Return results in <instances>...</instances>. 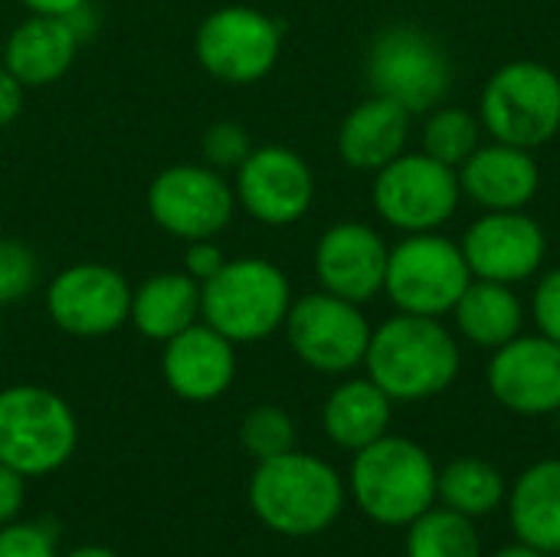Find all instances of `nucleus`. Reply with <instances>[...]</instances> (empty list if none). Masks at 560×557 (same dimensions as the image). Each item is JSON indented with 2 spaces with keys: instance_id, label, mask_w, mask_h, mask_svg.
Returning a JSON list of instances; mask_svg holds the SVG:
<instances>
[{
  "instance_id": "4be33fe9",
  "label": "nucleus",
  "mask_w": 560,
  "mask_h": 557,
  "mask_svg": "<svg viewBox=\"0 0 560 557\" xmlns=\"http://www.w3.org/2000/svg\"><path fill=\"white\" fill-rule=\"evenodd\" d=\"M512 529L522 545L555 555L560 552V460L525 469L512 489Z\"/></svg>"
},
{
  "instance_id": "4c0bfd02",
  "label": "nucleus",
  "mask_w": 560,
  "mask_h": 557,
  "mask_svg": "<svg viewBox=\"0 0 560 557\" xmlns=\"http://www.w3.org/2000/svg\"><path fill=\"white\" fill-rule=\"evenodd\" d=\"M492 557H545V555H541V552H535V548H528V545H512V548L495 552Z\"/></svg>"
},
{
  "instance_id": "e433bc0d",
  "label": "nucleus",
  "mask_w": 560,
  "mask_h": 557,
  "mask_svg": "<svg viewBox=\"0 0 560 557\" xmlns=\"http://www.w3.org/2000/svg\"><path fill=\"white\" fill-rule=\"evenodd\" d=\"M30 13H43V16H75L85 0H20Z\"/></svg>"
},
{
  "instance_id": "f03ea898",
  "label": "nucleus",
  "mask_w": 560,
  "mask_h": 557,
  "mask_svg": "<svg viewBox=\"0 0 560 557\" xmlns=\"http://www.w3.org/2000/svg\"><path fill=\"white\" fill-rule=\"evenodd\" d=\"M249 506L279 535L308 538L335 525L345 509L338 473L308 453H282L262 460L249 483Z\"/></svg>"
},
{
  "instance_id": "cd10ccee",
  "label": "nucleus",
  "mask_w": 560,
  "mask_h": 557,
  "mask_svg": "<svg viewBox=\"0 0 560 557\" xmlns=\"http://www.w3.org/2000/svg\"><path fill=\"white\" fill-rule=\"evenodd\" d=\"M476 141H479V125L463 108H443L423 128L427 154L443 161V164H450V167L466 164L469 154L476 151Z\"/></svg>"
},
{
  "instance_id": "5701e85b",
  "label": "nucleus",
  "mask_w": 560,
  "mask_h": 557,
  "mask_svg": "<svg viewBox=\"0 0 560 557\" xmlns=\"http://www.w3.org/2000/svg\"><path fill=\"white\" fill-rule=\"evenodd\" d=\"M200 315V282L184 272H161L131 292V322L151 341H171Z\"/></svg>"
},
{
  "instance_id": "2eb2a0df",
  "label": "nucleus",
  "mask_w": 560,
  "mask_h": 557,
  "mask_svg": "<svg viewBox=\"0 0 560 557\" xmlns=\"http://www.w3.org/2000/svg\"><path fill=\"white\" fill-rule=\"evenodd\" d=\"M489 387L515 414L560 410V345L551 338H512L489 364Z\"/></svg>"
},
{
  "instance_id": "412c9836",
  "label": "nucleus",
  "mask_w": 560,
  "mask_h": 557,
  "mask_svg": "<svg viewBox=\"0 0 560 557\" xmlns=\"http://www.w3.org/2000/svg\"><path fill=\"white\" fill-rule=\"evenodd\" d=\"M463 187L489 210H518L538 190V167L525 148L499 141L469 154L463 164Z\"/></svg>"
},
{
  "instance_id": "1a4fd4ad",
  "label": "nucleus",
  "mask_w": 560,
  "mask_h": 557,
  "mask_svg": "<svg viewBox=\"0 0 560 557\" xmlns=\"http://www.w3.org/2000/svg\"><path fill=\"white\" fill-rule=\"evenodd\" d=\"M236 194L210 164H174L148 187L151 220L177 240H213L233 217Z\"/></svg>"
},
{
  "instance_id": "f704fd0d",
  "label": "nucleus",
  "mask_w": 560,
  "mask_h": 557,
  "mask_svg": "<svg viewBox=\"0 0 560 557\" xmlns=\"http://www.w3.org/2000/svg\"><path fill=\"white\" fill-rule=\"evenodd\" d=\"M23 509V476L0 463V525L13 522Z\"/></svg>"
},
{
  "instance_id": "0eeeda50",
  "label": "nucleus",
  "mask_w": 560,
  "mask_h": 557,
  "mask_svg": "<svg viewBox=\"0 0 560 557\" xmlns=\"http://www.w3.org/2000/svg\"><path fill=\"white\" fill-rule=\"evenodd\" d=\"M469 263L456 243L417 233L387 256L384 286L404 312L436 318L456 309L459 295L469 286Z\"/></svg>"
},
{
  "instance_id": "c9c22d12",
  "label": "nucleus",
  "mask_w": 560,
  "mask_h": 557,
  "mask_svg": "<svg viewBox=\"0 0 560 557\" xmlns=\"http://www.w3.org/2000/svg\"><path fill=\"white\" fill-rule=\"evenodd\" d=\"M23 92H26V85L7 66H0V125H10L20 115Z\"/></svg>"
},
{
  "instance_id": "7c9ffc66",
  "label": "nucleus",
  "mask_w": 560,
  "mask_h": 557,
  "mask_svg": "<svg viewBox=\"0 0 560 557\" xmlns=\"http://www.w3.org/2000/svg\"><path fill=\"white\" fill-rule=\"evenodd\" d=\"M249 154V138L236 121H217L203 135V158L210 167H240Z\"/></svg>"
},
{
  "instance_id": "dca6fc26",
  "label": "nucleus",
  "mask_w": 560,
  "mask_h": 557,
  "mask_svg": "<svg viewBox=\"0 0 560 557\" xmlns=\"http://www.w3.org/2000/svg\"><path fill=\"white\" fill-rule=\"evenodd\" d=\"M463 256L469 263V272L492 282H518L528 279L541 256H545V233L535 220L499 210L482 217L469 227L463 240Z\"/></svg>"
},
{
  "instance_id": "bb28decb",
  "label": "nucleus",
  "mask_w": 560,
  "mask_h": 557,
  "mask_svg": "<svg viewBox=\"0 0 560 557\" xmlns=\"http://www.w3.org/2000/svg\"><path fill=\"white\" fill-rule=\"evenodd\" d=\"M407 529V557H482L472 519L453 509H427Z\"/></svg>"
},
{
  "instance_id": "58836bf2",
  "label": "nucleus",
  "mask_w": 560,
  "mask_h": 557,
  "mask_svg": "<svg viewBox=\"0 0 560 557\" xmlns=\"http://www.w3.org/2000/svg\"><path fill=\"white\" fill-rule=\"evenodd\" d=\"M69 557H115L112 552H105V548H79V552H72Z\"/></svg>"
},
{
  "instance_id": "6e6552de",
  "label": "nucleus",
  "mask_w": 560,
  "mask_h": 557,
  "mask_svg": "<svg viewBox=\"0 0 560 557\" xmlns=\"http://www.w3.org/2000/svg\"><path fill=\"white\" fill-rule=\"evenodd\" d=\"M368 76L377 95L394 98L410 115L433 108L450 89L443 49L417 26H390L368 56Z\"/></svg>"
},
{
  "instance_id": "ddd939ff",
  "label": "nucleus",
  "mask_w": 560,
  "mask_h": 557,
  "mask_svg": "<svg viewBox=\"0 0 560 557\" xmlns=\"http://www.w3.org/2000/svg\"><path fill=\"white\" fill-rule=\"evenodd\" d=\"M49 318L79 338H98L121 328L131 315V286L102 263H79L62 269L46 292Z\"/></svg>"
},
{
  "instance_id": "c756f323",
  "label": "nucleus",
  "mask_w": 560,
  "mask_h": 557,
  "mask_svg": "<svg viewBox=\"0 0 560 557\" xmlns=\"http://www.w3.org/2000/svg\"><path fill=\"white\" fill-rule=\"evenodd\" d=\"M36 282V256L16 243L0 240V305L23 299Z\"/></svg>"
},
{
  "instance_id": "423d86ee",
  "label": "nucleus",
  "mask_w": 560,
  "mask_h": 557,
  "mask_svg": "<svg viewBox=\"0 0 560 557\" xmlns=\"http://www.w3.org/2000/svg\"><path fill=\"white\" fill-rule=\"evenodd\" d=\"M482 118L502 144H545L560 128V79L538 62L499 69L482 92Z\"/></svg>"
},
{
  "instance_id": "20e7f679",
  "label": "nucleus",
  "mask_w": 560,
  "mask_h": 557,
  "mask_svg": "<svg viewBox=\"0 0 560 557\" xmlns=\"http://www.w3.org/2000/svg\"><path fill=\"white\" fill-rule=\"evenodd\" d=\"M292 305L289 279L266 259H230L200 282V315L233 345L272 335Z\"/></svg>"
},
{
  "instance_id": "9d476101",
  "label": "nucleus",
  "mask_w": 560,
  "mask_h": 557,
  "mask_svg": "<svg viewBox=\"0 0 560 557\" xmlns=\"http://www.w3.org/2000/svg\"><path fill=\"white\" fill-rule=\"evenodd\" d=\"M279 26L253 7L213 10L197 30L200 66L230 85H249L262 79L279 59Z\"/></svg>"
},
{
  "instance_id": "ea45409f",
  "label": "nucleus",
  "mask_w": 560,
  "mask_h": 557,
  "mask_svg": "<svg viewBox=\"0 0 560 557\" xmlns=\"http://www.w3.org/2000/svg\"><path fill=\"white\" fill-rule=\"evenodd\" d=\"M551 557H560V552H555V555H551Z\"/></svg>"
},
{
  "instance_id": "aec40b11",
  "label": "nucleus",
  "mask_w": 560,
  "mask_h": 557,
  "mask_svg": "<svg viewBox=\"0 0 560 557\" xmlns=\"http://www.w3.org/2000/svg\"><path fill=\"white\" fill-rule=\"evenodd\" d=\"M410 128V112L394 98L374 95L361 102L341 125L338 151L358 171H381L404 154Z\"/></svg>"
},
{
  "instance_id": "72a5a7b5",
  "label": "nucleus",
  "mask_w": 560,
  "mask_h": 557,
  "mask_svg": "<svg viewBox=\"0 0 560 557\" xmlns=\"http://www.w3.org/2000/svg\"><path fill=\"white\" fill-rule=\"evenodd\" d=\"M223 263H226V259H223L220 246H213L210 240H194V243L187 246V276H194L197 282L210 279Z\"/></svg>"
},
{
  "instance_id": "f257e3e1",
  "label": "nucleus",
  "mask_w": 560,
  "mask_h": 557,
  "mask_svg": "<svg viewBox=\"0 0 560 557\" xmlns=\"http://www.w3.org/2000/svg\"><path fill=\"white\" fill-rule=\"evenodd\" d=\"M371 381L390 401H423L443 394L459 374V348L453 335L430 315H397L368 341Z\"/></svg>"
},
{
  "instance_id": "393cba45",
  "label": "nucleus",
  "mask_w": 560,
  "mask_h": 557,
  "mask_svg": "<svg viewBox=\"0 0 560 557\" xmlns=\"http://www.w3.org/2000/svg\"><path fill=\"white\" fill-rule=\"evenodd\" d=\"M456 322H459V332L472 345L502 348L522 328V305L505 282L479 279L476 286L469 282L466 292L459 295Z\"/></svg>"
},
{
  "instance_id": "39448f33",
  "label": "nucleus",
  "mask_w": 560,
  "mask_h": 557,
  "mask_svg": "<svg viewBox=\"0 0 560 557\" xmlns=\"http://www.w3.org/2000/svg\"><path fill=\"white\" fill-rule=\"evenodd\" d=\"M75 450V417L46 387L0 391V463L20 476H46Z\"/></svg>"
},
{
  "instance_id": "7ed1b4c3",
  "label": "nucleus",
  "mask_w": 560,
  "mask_h": 557,
  "mask_svg": "<svg viewBox=\"0 0 560 557\" xmlns=\"http://www.w3.org/2000/svg\"><path fill=\"white\" fill-rule=\"evenodd\" d=\"M436 476L440 473L423 446L384 433L358 450L351 466V492L371 522L404 529L433 509Z\"/></svg>"
},
{
  "instance_id": "b1692460",
  "label": "nucleus",
  "mask_w": 560,
  "mask_h": 557,
  "mask_svg": "<svg viewBox=\"0 0 560 557\" xmlns=\"http://www.w3.org/2000/svg\"><path fill=\"white\" fill-rule=\"evenodd\" d=\"M390 423V397L368 378L341 384L325 404V430L345 450H364L381 440Z\"/></svg>"
},
{
  "instance_id": "6ab92c4d",
  "label": "nucleus",
  "mask_w": 560,
  "mask_h": 557,
  "mask_svg": "<svg viewBox=\"0 0 560 557\" xmlns=\"http://www.w3.org/2000/svg\"><path fill=\"white\" fill-rule=\"evenodd\" d=\"M79 49L75 16H43L33 13L23 20L3 43V66L26 85H52L59 82Z\"/></svg>"
},
{
  "instance_id": "f3484780",
  "label": "nucleus",
  "mask_w": 560,
  "mask_h": 557,
  "mask_svg": "<svg viewBox=\"0 0 560 557\" xmlns=\"http://www.w3.org/2000/svg\"><path fill=\"white\" fill-rule=\"evenodd\" d=\"M387 256L390 253L384 240L371 227L338 223L322 236L315 250V269L325 292L358 305L381 292L387 276Z\"/></svg>"
},
{
  "instance_id": "9b49d317",
  "label": "nucleus",
  "mask_w": 560,
  "mask_h": 557,
  "mask_svg": "<svg viewBox=\"0 0 560 557\" xmlns=\"http://www.w3.org/2000/svg\"><path fill=\"white\" fill-rule=\"evenodd\" d=\"M459 200V181L450 164L430 154H400L377 171L374 207L400 230L427 233L450 220Z\"/></svg>"
},
{
  "instance_id": "4468645a",
  "label": "nucleus",
  "mask_w": 560,
  "mask_h": 557,
  "mask_svg": "<svg viewBox=\"0 0 560 557\" xmlns=\"http://www.w3.org/2000/svg\"><path fill=\"white\" fill-rule=\"evenodd\" d=\"M315 181L308 164L289 148H256L236 167V200L269 227L295 223L308 213Z\"/></svg>"
},
{
  "instance_id": "f8f14e48",
  "label": "nucleus",
  "mask_w": 560,
  "mask_h": 557,
  "mask_svg": "<svg viewBox=\"0 0 560 557\" xmlns=\"http://www.w3.org/2000/svg\"><path fill=\"white\" fill-rule=\"evenodd\" d=\"M285 325L289 345L315 371L341 374L361 364L368 355L371 328L364 315L354 309V302L331 292H315L289 305Z\"/></svg>"
},
{
  "instance_id": "a878e982",
  "label": "nucleus",
  "mask_w": 560,
  "mask_h": 557,
  "mask_svg": "<svg viewBox=\"0 0 560 557\" xmlns=\"http://www.w3.org/2000/svg\"><path fill=\"white\" fill-rule=\"evenodd\" d=\"M436 496L446 502V509H453L466 519H479V515H489L502 506L505 479L486 460L463 456V460H453L436 476Z\"/></svg>"
},
{
  "instance_id": "c85d7f7f",
  "label": "nucleus",
  "mask_w": 560,
  "mask_h": 557,
  "mask_svg": "<svg viewBox=\"0 0 560 557\" xmlns=\"http://www.w3.org/2000/svg\"><path fill=\"white\" fill-rule=\"evenodd\" d=\"M240 440L246 453H253L259 463L282 456L295 446V423L279 407H256L240 427Z\"/></svg>"
},
{
  "instance_id": "a211bd4d",
  "label": "nucleus",
  "mask_w": 560,
  "mask_h": 557,
  "mask_svg": "<svg viewBox=\"0 0 560 557\" xmlns=\"http://www.w3.org/2000/svg\"><path fill=\"white\" fill-rule=\"evenodd\" d=\"M236 374L233 341L210 325H190L164 348V378L184 401L203 404L220 397Z\"/></svg>"
},
{
  "instance_id": "473e14b6",
  "label": "nucleus",
  "mask_w": 560,
  "mask_h": 557,
  "mask_svg": "<svg viewBox=\"0 0 560 557\" xmlns=\"http://www.w3.org/2000/svg\"><path fill=\"white\" fill-rule=\"evenodd\" d=\"M535 315L545 332V338L560 345V269L548 272L535 292Z\"/></svg>"
},
{
  "instance_id": "2f4dec72",
  "label": "nucleus",
  "mask_w": 560,
  "mask_h": 557,
  "mask_svg": "<svg viewBox=\"0 0 560 557\" xmlns=\"http://www.w3.org/2000/svg\"><path fill=\"white\" fill-rule=\"evenodd\" d=\"M0 557H56V548L36 525H7L0 529Z\"/></svg>"
}]
</instances>
